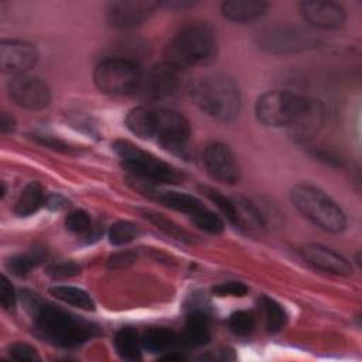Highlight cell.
I'll list each match as a JSON object with an SVG mask.
<instances>
[{"instance_id":"cell-26","label":"cell","mask_w":362,"mask_h":362,"mask_svg":"<svg viewBox=\"0 0 362 362\" xmlns=\"http://www.w3.org/2000/svg\"><path fill=\"white\" fill-rule=\"evenodd\" d=\"M49 294L65 304L78 307L85 311H92L95 308L92 297L85 290L74 286H54L49 288Z\"/></svg>"},{"instance_id":"cell-4","label":"cell","mask_w":362,"mask_h":362,"mask_svg":"<svg viewBox=\"0 0 362 362\" xmlns=\"http://www.w3.org/2000/svg\"><path fill=\"white\" fill-rule=\"evenodd\" d=\"M294 208L317 228L339 233L346 228V216L339 205L320 188L310 184H298L290 192Z\"/></svg>"},{"instance_id":"cell-1","label":"cell","mask_w":362,"mask_h":362,"mask_svg":"<svg viewBox=\"0 0 362 362\" xmlns=\"http://www.w3.org/2000/svg\"><path fill=\"white\" fill-rule=\"evenodd\" d=\"M21 301L25 311L31 315L37 332L54 345L74 348L99 332L93 322L45 303L37 293L24 290L21 293Z\"/></svg>"},{"instance_id":"cell-12","label":"cell","mask_w":362,"mask_h":362,"mask_svg":"<svg viewBox=\"0 0 362 362\" xmlns=\"http://www.w3.org/2000/svg\"><path fill=\"white\" fill-rule=\"evenodd\" d=\"M206 173L225 184H236L240 178L239 165L230 147L221 141H214L205 147L202 156Z\"/></svg>"},{"instance_id":"cell-9","label":"cell","mask_w":362,"mask_h":362,"mask_svg":"<svg viewBox=\"0 0 362 362\" xmlns=\"http://www.w3.org/2000/svg\"><path fill=\"white\" fill-rule=\"evenodd\" d=\"M156 113V130L154 137L168 151L180 156H185L188 150L191 127L187 117L167 107L154 109Z\"/></svg>"},{"instance_id":"cell-18","label":"cell","mask_w":362,"mask_h":362,"mask_svg":"<svg viewBox=\"0 0 362 362\" xmlns=\"http://www.w3.org/2000/svg\"><path fill=\"white\" fill-rule=\"evenodd\" d=\"M269 4L259 0H229L222 3L221 13L222 16L233 23H250L260 18Z\"/></svg>"},{"instance_id":"cell-40","label":"cell","mask_w":362,"mask_h":362,"mask_svg":"<svg viewBox=\"0 0 362 362\" xmlns=\"http://www.w3.org/2000/svg\"><path fill=\"white\" fill-rule=\"evenodd\" d=\"M37 139L44 143L45 146L48 147H52V148H57V150H64V151H69L71 147L68 144H65L64 141L58 140V139H54L51 136H37Z\"/></svg>"},{"instance_id":"cell-31","label":"cell","mask_w":362,"mask_h":362,"mask_svg":"<svg viewBox=\"0 0 362 362\" xmlns=\"http://www.w3.org/2000/svg\"><path fill=\"white\" fill-rule=\"evenodd\" d=\"M204 194L218 206V209L226 216V219L230 223H236V204H235V198H229L223 194H221L219 191L209 188V187H202Z\"/></svg>"},{"instance_id":"cell-10","label":"cell","mask_w":362,"mask_h":362,"mask_svg":"<svg viewBox=\"0 0 362 362\" xmlns=\"http://www.w3.org/2000/svg\"><path fill=\"white\" fill-rule=\"evenodd\" d=\"M181 83L180 69L168 62H160L141 75L134 95L144 100L156 102L173 96Z\"/></svg>"},{"instance_id":"cell-20","label":"cell","mask_w":362,"mask_h":362,"mask_svg":"<svg viewBox=\"0 0 362 362\" xmlns=\"http://www.w3.org/2000/svg\"><path fill=\"white\" fill-rule=\"evenodd\" d=\"M178 344H181L178 335L165 327H151L141 337V345L150 354L173 351Z\"/></svg>"},{"instance_id":"cell-23","label":"cell","mask_w":362,"mask_h":362,"mask_svg":"<svg viewBox=\"0 0 362 362\" xmlns=\"http://www.w3.org/2000/svg\"><path fill=\"white\" fill-rule=\"evenodd\" d=\"M156 199L164 206L187 214L189 216L195 215L198 211H201L205 206L202 201L198 199L197 197L185 192H177V191L156 192Z\"/></svg>"},{"instance_id":"cell-19","label":"cell","mask_w":362,"mask_h":362,"mask_svg":"<svg viewBox=\"0 0 362 362\" xmlns=\"http://www.w3.org/2000/svg\"><path fill=\"white\" fill-rule=\"evenodd\" d=\"M211 338L209 317L205 311H192L185 322L180 341L185 346H202Z\"/></svg>"},{"instance_id":"cell-17","label":"cell","mask_w":362,"mask_h":362,"mask_svg":"<svg viewBox=\"0 0 362 362\" xmlns=\"http://www.w3.org/2000/svg\"><path fill=\"white\" fill-rule=\"evenodd\" d=\"M324 123V106L320 100L307 98L303 109L290 123V133L297 141L311 140Z\"/></svg>"},{"instance_id":"cell-14","label":"cell","mask_w":362,"mask_h":362,"mask_svg":"<svg viewBox=\"0 0 362 362\" xmlns=\"http://www.w3.org/2000/svg\"><path fill=\"white\" fill-rule=\"evenodd\" d=\"M158 7L157 1H112L106 7V18L113 27L132 28L146 21Z\"/></svg>"},{"instance_id":"cell-42","label":"cell","mask_w":362,"mask_h":362,"mask_svg":"<svg viewBox=\"0 0 362 362\" xmlns=\"http://www.w3.org/2000/svg\"><path fill=\"white\" fill-rule=\"evenodd\" d=\"M0 129L3 133H11L16 129V120L6 112L0 115Z\"/></svg>"},{"instance_id":"cell-25","label":"cell","mask_w":362,"mask_h":362,"mask_svg":"<svg viewBox=\"0 0 362 362\" xmlns=\"http://www.w3.org/2000/svg\"><path fill=\"white\" fill-rule=\"evenodd\" d=\"M47 259V252L42 247H34L25 253L16 255L6 262L7 270L14 276H25L34 267L40 266Z\"/></svg>"},{"instance_id":"cell-30","label":"cell","mask_w":362,"mask_h":362,"mask_svg":"<svg viewBox=\"0 0 362 362\" xmlns=\"http://www.w3.org/2000/svg\"><path fill=\"white\" fill-rule=\"evenodd\" d=\"M192 222L202 230L212 233V235H218L223 232V221L219 218V215H216L214 211L208 209L206 206H204L201 211H198L195 215L191 216Z\"/></svg>"},{"instance_id":"cell-36","label":"cell","mask_w":362,"mask_h":362,"mask_svg":"<svg viewBox=\"0 0 362 362\" xmlns=\"http://www.w3.org/2000/svg\"><path fill=\"white\" fill-rule=\"evenodd\" d=\"M212 291L219 297H243L247 293V287L240 281H225L216 284Z\"/></svg>"},{"instance_id":"cell-6","label":"cell","mask_w":362,"mask_h":362,"mask_svg":"<svg viewBox=\"0 0 362 362\" xmlns=\"http://www.w3.org/2000/svg\"><path fill=\"white\" fill-rule=\"evenodd\" d=\"M141 69L139 65L124 57H112L100 61L93 71V81L98 89L107 95L136 93Z\"/></svg>"},{"instance_id":"cell-13","label":"cell","mask_w":362,"mask_h":362,"mask_svg":"<svg viewBox=\"0 0 362 362\" xmlns=\"http://www.w3.org/2000/svg\"><path fill=\"white\" fill-rule=\"evenodd\" d=\"M38 61V49L34 44L21 40H4L0 44V66L14 76L24 75Z\"/></svg>"},{"instance_id":"cell-29","label":"cell","mask_w":362,"mask_h":362,"mask_svg":"<svg viewBox=\"0 0 362 362\" xmlns=\"http://www.w3.org/2000/svg\"><path fill=\"white\" fill-rule=\"evenodd\" d=\"M140 228L130 221H117L109 229V242L115 246H123L139 238Z\"/></svg>"},{"instance_id":"cell-7","label":"cell","mask_w":362,"mask_h":362,"mask_svg":"<svg viewBox=\"0 0 362 362\" xmlns=\"http://www.w3.org/2000/svg\"><path fill=\"white\" fill-rule=\"evenodd\" d=\"M307 96L281 89H273L262 93L255 105L256 119L269 127L290 126L303 109Z\"/></svg>"},{"instance_id":"cell-28","label":"cell","mask_w":362,"mask_h":362,"mask_svg":"<svg viewBox=\"0 0 362 362\" xmlns=\"http://www.w3.org/2000/svg\"><path fill=\"white\" fill-rule=\"evenodd\" d=\"M260 305L263 308L267 331L273 332V334L279 332L284 327L286 320H287L286 311L281 307V304H279L276 300L264 296L260 298Z\"/></svg>"},{"instance_id":"cell-32","label":"cell","mask_w":362,"mask_h":362,"mask_svg":"<svg viewBox=\"0 0 362 362\" xmlns=\"http://www.w3.org/2000/svg\"><path fill=\"white\" fill-rule=\"evenodd\" d=\"M65 226L71 233L78 236H88L92 233V221L89 215L82 209L69 212L65 218Z\"/></svg>"},{"instance_id":"cell-39","label":"cell","mask_w":362,"mask_h":362,"mask_svg":"<svg viewBox=\"0 0 362 362\" xmlns=\"http://www.w3.org/2000/svg\"><path fill=\"white\" fill-rule=\"evenodd\" d=\"M136 259H137L136 253H133L130 250H126V252L123 250V252H117V253L112 255L107 260V264L112 269H124V267L133 264L136 262Z\"/></svg>"},{"instance_id":"cell-35","label":"cell","mask_w":362,"mask_h":362,"mask_svg":"<svg viewBox=\"0 0 362 362\" xmlns=\"http://www.w3.org/2000/svg\"><path fill=\"white\" fill-rule=\"evenodd\" d=\"M79 273H81L79 264H76L72 260L58 262V263H54L48 267V274L52 279H68V277H74Z\"/></svg>"},{"instance_id":"cell-38","label":"cell","mask_w":362,"mask_h":362,"mask_svg":"<svg viewBox=\"0 0 362 362\" xmlns=\"http://www.w3.org/2000/svg\"><path fill=\"white\" fill-rule=\"evenodd\" d=\"M0 301L6 310L14 308V305L17 303L16 290H14L13 284L10 283V280L4 274L0 277Z\"/></svg>"},{"instance_id":"cell-41","label":"cell","mask_w":362,"mask_h":362,"mask_svg":"<svg viewBox=\"0 0 362 362\" xmlns=\"http://www.w3.org/2000/svg\"><path fill=\"white\" fill-rule=\"evenodd\" d=\"M68 205L66 199L62 198L61 195H49L45 198V206L52 209V211H59Z\"/></svg>"},{"instance_id":"cell-3","label":"cell","mask_w":362,"mask_h":362,"mask_svg":"<svg viewBox=\"0 0 362 362\" xmlns=\"http://www.w3.org/2000/svg\"><path fill=\"white\" fill-rule=\"evenodd\" d=\"M218 52L216 37L206 24L182 27L165 47V62L178 69L201 66L212 62Z\"/></svg>"},{"instance_id":"cell-21","label":"cell","mask_w":362,"mask_h":362,"mask_svg":"<svg viewBox=\"0 0 362 362\" xmlns=\"http://www.w3.org/2000/svg\"><path fill=\"white\" fill-rule=\"evenodd\" d=\"M126 127L140 139H153L156 130V113L154 109L146 106H137L129 110L124 119Z\"/></svg>"},{"instance_id":"cell-33","label":"cell","mask_w":362,"mask_h":362,"mask_svg":"<svg viewBox=\"0 0 362 362\" xmlns=\"http://www.w3.org/2000/svg\"><path fill=\"white\" fill-rule=\"evenodd\" d=\"M229 329L239 337H247L255 328V317L247 311H236L228 320Z\"/></svg>"},{"instance_id":"cell-24","label":"cell","mask_w":362,"mask_h":362,"mask_svg":"<svg viewBox=\"0 0 362 362\" xmlns=\"http://www.w3.org/2000/svg\"><path fill=\"white\" fill-rule=\"evenodd\" d=\"M115 348L117 355L126 361L141 359V338L139 332L132 327H124L119 329L115 335Z\"/></svg>"},{"instance_id":"cell-15","label":"cell","mask_w":362,"mask_h":362,"mask_svg":"<svg viewBox=\"0 0 362 362\" xmlns=\"http://www.w3.org/2000/svg\"><path fill=\"white\" fill-rule=\"evenodd\" d=\"M300 13L304 21L317 28H338L346 20L344 7L335 1H303L300 3Z\"/></svg>"},{"instance_id":"cell-16","label":"cell","mask_w":362,"mask_h":362,"mask_svg":"<svg viewBox=\"0 0 362 362\" xmlns=\"http://www.w3.org/2000/svg\"><path fill=\"white\" fill-rule=\"evenodd\" d=\"M301 255L308 264L321 272L335 276H349L352 273V264L348 259L327 246L310 243L301 249Z\"/></svg>"},{"instance_id":"cell-2","label":"cell","mask_w":362,"mask_h":362,"mask_svg":"<svg viewBox=\"0 0 362 362\" xmlns=\"http://www.w3.org/2000/svg\"><path fill=\"white\" fill-rule=\"evenodd\" d=\"M189 95L198 109L215 120L233 122L240 112L239 86L226 74H209L197 79Z\"/></svg>"},{"instance_id":"cell-37","label":"cell","mask_w":362,"mask_h":362,"mask_svg":"<svg viewBox=\"0 0 362 362\" xmlns=\"http://www.w3.org/2000/svg\"><path fill=\"white\" fill-rule=\"evenodd\" d=\"M8 355L11 359L14 361H28V362H37L40 361V355L37 354V351L30 346L28 344H23V342H17L13 344L8 349Z\"/></svg>"},{"instance_id":"cell-5","label":"cell","mask_w":362,"mask_h":362,"mask_svg":"<svg viewBox=\"0 0 362 362\" xmlns=\"http://www.w3.org/2000/svg\"><path fill=\"white\" fill-rule=\"evenodd\" d=\"M112 147L120 158L123 168L141 182L175 184L182 178L174 167L127 140H117Z\"/></svg>"},{"instance_id":"cell-22","label":"cell","mask_w":362,"mask_h":362,"mask_svg":"<svg viewBox=\"0 0 362 362\" xmlns=\"http://www.w3.org/2000/svg\"><path fill=\"white\" fill-rule=\"evenodd\" d=\"M45 194L40 182H30L24 187L20 192L16 204H14V214L17 216L25 218L35 214L42 205H45Z\"/></svg>"},{"instance_id":"cell-11","label":"cell","mask_w":362,"mask_h":362,"mask_svg":"<svg viewBox=\"0 0 362 362\" xmlns=\"http://www.w3.org/2000/svg\"><path fill=\"white\" fill-rule=\"evenodd\" d=\"M10 98L21 107L28 110H41L51 102V90L48 85L28 75L13 76L7 85Z\"/></svg>"},{"instance_id":"cell-8","label":"cell","mask_w":362,"mask_h":362,"mask_svg":"<svg viewBox=\"0 0 362 362\" xmlns=\"http://www.w3.org/2000/svg\"><path fill=\"white\" fill-rule=\"evenodd\" d=\"M255 41L263 51L276 55H287L313 48L317 44L315 37L293 24H273L263 27L255 35Z\"/></svg>"},{"instance_id":"cell-27","label":"cell","mask_w":362,"mask_h":362,"mask_svg":"<svg viewBox=\"0 0 362 362\" xmlns=\"http://www.w3.org/2000/svg\"><path fill=\"white\" fill-rule=\"evenodd\" d=\"M236 204V223L235 226L247 229V230H256L264 226L263 216L260 211L247 199L245 198H235Z\"/></svg>"},{"instance_id":"cell-34","label":"cell","mask_w":362,"mask_h":362,"mask_svg":"<svg viewBox=\"0 0 362 362\" xmlns=\"http://www.w3.org/2000/svg\"><path fill=\"white\" fill-rule=\"evenodd\" d=\"M144 216L148 218L157 228L163 229L164 232L170 233L171 236H174V238H177V239H187V238H188V235H187L182 229H180V228H178L177 225H174L170 219L161 216L160 214H156V212H151V211H144Z\"/></svg>"}]
</instances>
